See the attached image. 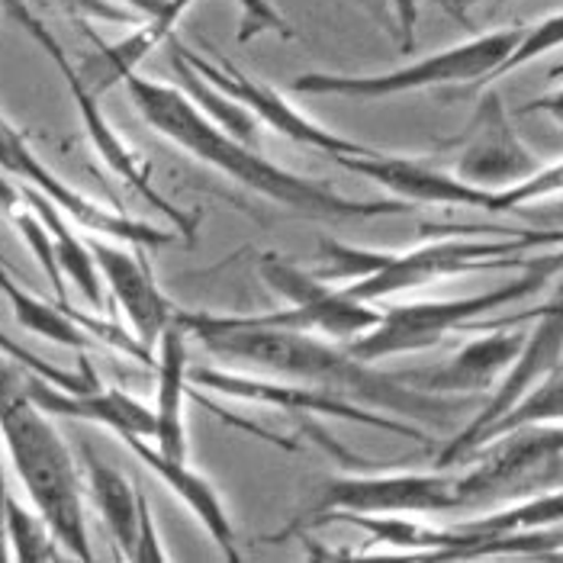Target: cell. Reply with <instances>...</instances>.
Instances as JSON below:
<instances>
[{"mask_svg":"<svg viewBox=\"0 0 563 563\" xmlns=\"http://www.w3.org/2000/svg\"><path fill=\"white\" fill-rule=\"evenodd\" d=\"M177 322L194 335L213 357L225 364H242L255 374L274 380H294L306 387L335 393L361 406L393 412L399 419L444 422L464 409V402L441 399L429 390L402 384L399 374L377 371L374 361H364L345 347L325 345L312 332H290L255 325L245 316H213V312H180Z\"/></svg>","mask_w":563,"mask_h":563,"instance_id":"6da1fadb","label":"cell"},{"mask_svg":"<svg viewBox=\"0 0 563 563\" xmlns=\"http://www.w3.org/2000/svg\"><path fill=\"white\" fill-rule=\"evenodd\" d=\"M123 87L152 130L162 132L177 148L190 152L197 162L258 190L261 197H267L287 210L325 219H377L409 213V207H412L406 200H351V197L329 190L319 180H306L300 174L267 162L258 148L239 142L235 135L217 126L180 87L142 78L139 71L130 75Z\"/></svg>","mask_w":563,"mask_h":563,"instance_id":"7a4b0ae2","label":"cell"},{"mask_svg":"<svg viewBox=\"0 0 563 563\" xmlns=\"http://www.w3.org/2000/svg\"><path fill=\"white\" fill-rule=\"evenodd\" d=\"M0 438L30 503L48 521L65 554H71L75 561H93L75 457L62 441V434L48 422V412L33 402L23 371L13 367V361L3 357V351H0Z\"/></svg>","mask_w":563,"mask_h":563,"instance_id":"3957f363","label":"cell"},{"mask_svg":"<svg viewBox=\"0 0 563 563\" xmlns=\"http://www.w3.org/2000/svg\"><path fill=\"white\" fill-rule=\"evenodd\" d=\"M519 242L509 245H483V242H434L412 252H371L345 242H322L319 252L325 258L322 280H351L342 287L347 297L377 303L409 287H422L434 277L471 271L483 258H496L506 252H516Z\"/></svg>","mask_w":563,"mask_h":563,"instance_id":"277c9868","label":"cell"},{"mask_svg":"<svg viewBox=\"0 0 563 563\" xmlns=\"http://www.w3.org/2000/svg\"><path fill=\"white\" fill-rule=\"evenodd\" d=\"M519 40V30L489 33V36H477L471 43L434 52V55L416 62V65L384 71V75H325V71H312V75L294 78L290 90L303 93V97H393V93L422 90V87L493 78V71L512 55Z\"/></svg>","mask_w":563,"mask_h":563,"instance_id":"5b68a950","label":"cell"},{"mask_svg":"<svg viewBox=\"0 0 563 563\" xmlns=\"http://www.w3.org/2000/svg\"><path fill=\"white\" fill-rule=\"evenodd\" d=\"M261 277L290 300V309L284 312H267V316H245L255 325L271 329H290V332H322L329 339L351 342L364 332H371L380 322V309H374L364 300L347 297L339 287H325L319 274H306L294 261L280 255H261Z\"/></svg>","mask_w":563,"mask_h":563,"instance_id":"8992f818","label":"cell"},{"mask_svg":"<svg viewBox=\"0 0 563 563\" xmlns=\"http://www.w3.org/2000/svg\"><path fill=\"white\" fill-rule=\"evenodd\" d=\"M461 479L441 474H380V477L329 479L316 503V521L332 516H432L464 506Z\"/></svg>","mask_w":563,"mask_h":563,"instance_id":"52a82bcc","label":"cell"},{"mask_svg":"<svg viewBox=\"0 0 563 563\" xmlns=\"http://www.w3.org/2000/svg\"><path fill=\"white\" fill-rule=\"evenodd\" d=\"M534 284H538V277L519 280L512 287H503V290H493V294H483V297H467V300H429V303L390 306V309H384L380 322L371 332L347 342V351L364 357V361H384V357L432 347L451 329L467 322L471 316L493 312L496 306L525 297L528 290H534Z\"/></svg>","mask_w":563,"mask_h":563,"instance_id":"ba28073f","label":"cell"},{"mask_svg":"<svg viewBox=\"0 0 563 563\" xmlns=\"http://www.w3.org/2000/svg\"><path fill=\"white\" fill-rule=\"evenodd\" d=\"M0 172L13 174L20 184H30L36 190H43L45 197H52L65 210V217L75 219L78 225H85L87 232H93V235H107L113 242H130V245H139V249L174 242L172 232L123 217L117 210H107L103 203L90 200L81 190H75L71 184H65L58 174L48 172L43 162L33 155L26 139L13 130L3 117H0Z\"/></svg>","mask_w":563,"mask_h":563,"instance_id":"9c48e42d","label":"cell"},{"mask_svg":"<svg viewBox=\"0 0 563 563\" xmlns=\"http://www.w3.org/2000/svg\"><path fill=\"white\" fill-rule=\"evenodd\" d=\"M174 45H177L180 55L194 65L197 75H203V78L213 87H219L222 93H229L232 100H239L242 107H249L264 126H271L274 132L287 135L290 142L306 145V148H316V152H322V155H329V158H335V155H374V152H377V148H371V145H364V142H354V139H345V135H339V132H329L325 126L312 123V120L303 117L297 107H290L287 97H280L274 87L261 85L255 78H249L245 71L232 68L229 62L213 65V62L200 58L197 52H190L184 43L174 40Z\"/></svg>","mask_w":563,"mask_h":563,"instance_id":"30bf717a","label":"cell"},{"mask_svg":"<svg viewBox=\"0 0 563 563\" xmlns=\"http://www.w3.org/2000/svg\"><path fill=\"white\" fill-rule=\"evenodd\" d=\"M190 384L210 387V390L232 396V399H245V402H264V406H277V409H290V412H312V416H335V419H347L357 426H371L380 432L406 434V438H422L416 426H406L399 419H384L374 416L367 406L335 396L319 387H306V384H294V380H261V377H245V374H229V371H213V367H197L190 371Z\"/></svg>","mask_w":563,"mask_h":563,"instance_id":"8fae6325","label":"cell"},{"mask_svg":"<svg viewBox=\"0 0 563 563\" xmlns=\"http://www.w3.org/2000/svg\"><path fill=\"white\" fill-rule=\"evenodd\" d=\"M87 245L97 258L103 284L126 312L132 335L145 347L158 345L162 332L177 319V306L158 290L148 264L139 255V245H113V239H97L93 232L87 235Z\"/></svg>","mask_w":563,"mask_h":563,"instance_id":"7c38bea8","label":"cell"},{"mask_svg":"<svg viewBox=\"0 0 563 563\" xmlns=\"http://www.w3.org/2000/svg\"><path fill=\"white\" fill-rule=\"evenodd\" d=\"M332 162L380 184L396 200H406V203H448V207H486L489 210V200H493V194L483 187H474L461 177L432 172L422 162L387 155V152L335 155Z\"/></svg>","mask_w":563,"mask_h":563,"instance_id":"4fadbf2b","label":"cell"},{"mask_svg":"<svg viewBox=\"0 0 563 563\" xmlns=\"http://www.w3.org/2000/svg\"><path fill=\"white\" fill-rule=\"evenodd\" d=\"M26 390L33 396V402L48 412V416H62V419H81L103 426L120 438H152L155 434V409H148L145 402H139L120 387H93V390H65L52 380H45L40 374H26Z\"/></svg>","mask_w":563,"mask_h":563,"instance_id":"5bb4252c","label":"cell"},{"mask_svg":"<svg viewBox=\"0 0 563 563\" xmlns=\"http://www.w3.org/2000/svg\"><path fill=\"white\" fill-rule=\"evenodd\" d=\"M531 172H534V162L509 130L499 97L486 93L479 103L474 130H471V142L457 162V177L486 190V187H506L516 180L521 184Z\"/></svg>","mask_w":563,"mask_h":563,"instance_id":"9a60e30c","label":"cell"},{"mask_svg":"<svg viewBox=\"0 0 563 563\" xmlns=\"http://www.w3.org/2000/svg\"><path fill=\"white\" fill-rule=\"evenodd\" d=\"M563 347V290L561 297L554 300V306L548 309V316H544V322L538 325V332L531 335V342L525 345L521 351L519 364H516V371H512V377L503 384V390L493 396V402L486 406V412L474 419V426L467 429V432L461 434L457 441H451L448 444V451L441 454V464H451V461H457V457H464L467 451H474L479 441H483V434L489 426H496L516 402H519V396L541 374H548L554 364H558V354H561Z\"/></svg>","mask_w":563,"mask_h":563,"instance_id":"2e32d148","label":"cell"},{"mask_svg":"<svg viewBox=\"0 0 563 563\" xmlns=\"http://www.w3.org/2000/svg\"><path fill=\"white\" fill-rule=\"evenodd\" d=\"M62 78H65V85H68V90H71V97H75V107H78V113H81V123H85V130H87V135H90V142H93V148H97V152H100V158L107 162V168L117 174V177H123L132 190H135L142 200H148V203H152V207H155L162 217L172 219L177 232H184V235H194V219L187 217V213H180L172 200H165V197H162V194L152 187L145 165L139 162V155L132 152L130 145L120 139V132L107 123V117H103V110H100L97 97H93V93H90L85 85H81V78H78V68L71 65V68H68Z\"/></svg>","mask_w":563,"mask_h":563,"instance_id":"e0dca14e","label":"cell"},{"mask_svg":"<svg viewBox=\"0 0 563 563\" xmlns=\"http://www.w3.org/2000/svg\"><path fill=\"white\" fill-rule=\"evenodd\" d=\"M123 441H126V448H130L132 454H135L152 474L162 477V483L172 489L177 499L187 503V509H190V512L200 519V525L210 531V538L217 541L219 551L225 554V561H239L235 528H232V519L225 516V506H222L219 493L213 489V483L203 477V474H197L187 461H172V457L158 454V448L148 444V441L139 438V434H130V438H123Z\"/></svg>","mask_w":563,"mask_h":563,"instance_id":"ac0fdd59","label":"cell"},{"mask_svg":"<svg viewBox=\"0 0 563 563\" xmlns=\"http://www.w3.org/2000/svg\"><path fill=\"white\" fill-rule=\"evenodd\" d=\"M190 3H194V0H172L162 13L142 16L139 26L132 30L126 40H120V43L113 45H100L97 55H90L87 62L75 65L81 85H85L93 97L107 93L110 87L123 85L130 75H135V68L145 62V55H152L155 45L172 40L174 23L187 13Z\"/></svg>","mask_w":563,"mask_h":563,"instance_id":"d6986e66","label":"cell"},{"mask_svg":"<svg viewBox=\"0 0 563 563\" xmlns=\"http://www.w3.org/2000/svg\"><path fill=\"white\" fill-rule=\"evenodd\" d=\"M187 332L174 319L158 339V402H155V448L172 461H187V426H184V402H187Z\"/></svg>","mask_w":563,"mask_h":563,"instance_id":"ffe728a7","label":"cell"},{"mask_svg":"<svg viewBox=\"0 0 563 563\" xmlns=\"http://www.w3.org/2000/svg\"><path fill=\"white\" fill-rule=\"evenodd\" d=\"M20 194H23V200L43 217L45 225H48L52 245H55V258H58L62 274L81 290V297H85L87 303L93 306V309H103V303H107V300H103V277H100L97 258H93V252H90V245H87V235L85 239L75 235L71 222L65 217V210H62L52 197H45L43 190H36V187H30V184H20Z\"/></svg>","mask_w":563,"mask_h":563,"instance_id":"44dd1931","label":"cell"},{"mask_svg":"<svg viewBox=\"0 0 563 563\" xmlns=\"http://www.w3.org/2000/svg\"><path fill=\"white\" fill-rule=\"evenodd\" d=\"M521 351L519 335H493V339H479L471 347H464L448 367L441 371H422V374H409L402 380L419 384V390H479L486 387L506 364H512V357Z\"/></svg>","mask_w":563,"mask_h":563,"instance_id":"7402d4cb","label":"cell"},{"mask_svg":"<svg viewBox=\"0 0 563 563\" xmlns=\"http://www.w3.org/2000/svg\"><path fill=\"white\" fill-rule=\"evenodd\" d=\"M85 471L90 496L100 509V516L107 521L120 554L132 561L135 551V538H139V489H132V483L117 467L103 464L90 448H85Z\"/></svg>","mask_w":563,"mask_h":563,"instance_id":"603a6c76","label":"cell"},{"mask_svg":"<svg viewBox=\"0 0 563 563\" xmlns=\"http://www.w3.org/2000/svg\"><path fill=\"white\" fill-rule=\"evenodd\" d=\"M0 294L7 297V303L13 309L16 322H20L26 332L40 335V339H48V342H55V345L75 347V351L90 347V339H93V335H90L85 325L71 316L68 306H52L45 303V300H40V297H33V294H26L20 284H13V280L7 277L3 267H0Z\"/></svg>","mask_w":563,"mask_h":563,"instance_id":"cb8c5ba5","label":"cell"},{"mask_svg":"<svg viewBox=\"0 0 563 563\" xmlns=\"http://www.w3.org/2000/svg\"><path fill=\"white\" fill-rule=\"evenodd\" d=\"M172 65H174V75H177V81H180V90L217 123L222 130L229 132V135H235L239 142H245V145H252L255 148V142H258V117L249 110V107H242L239 100H232L229 93H222L219 87H213L203 75H197L194 71V65L180 55V48L174 45L172 40Z\"/></svg>","mask_w":563,"mask_h":563,"instance_id":"d4e9b609","label":"cell"},{"mask_svg":"<svg viewBox=\"0 0 563 563\" xmlns=\"http://www.w3.org/2000/svg\"><path fill=\"white\" fill-rule=\"evenodd\" d=\"M3 531H7V544H10V558L23 563H43L58 561V538L48 528V521L40 516V509L33 506V512L26 506H20V499L10 493L7 496V509H3Z\"/></svg>","mask_w":563,"mask_h":563,"instance_id":"484cf974","label":"cell"},{"mask_svg":"<svg viewBox=\"0 0 563 563\" xmlns=\"http://www.w3.org/2000/svg\"><path fill=\"white\" fill-rule=\"evenodd\" d=\"M7 217L13 219V225L20 229V235H23V242L30 245V252L36 255V261L43 264L45 277L52 280V287H55V297H58V303L68 306V290H65V274H62V267H58V258H55V245H52V232H48V225L43 222V217L23 200L20 207H13Z\"/></svg>","mask_w":563,"mask_h":563,"instance_id":"4316f807","label":"cell"},{"mask_svg":"<svg viewBox=\"0 0 563 563\" xmlns=\"http://www.w3.org/2000/svg\"><path fill=\"white\" fill-rule=\"evenodd\" d=\"M544 419H563V377H551L541 390H534L525 402L512 406L496 426L486 429L483 441L493 438V434L521 429V426H528V422H544Z\"/></svg>","mask_w":563,"mask_h":563,"instance_id":"83f0119b","label":"cell"},{"mask_svg":"<svg viewBox=\"0 0 563 563\" xmlns=\"http://www.w3.org/2000/svg\"><path fill=\"white\" fill-rule=\"evenodd\" d=\"M563 521V493L558 496H544V499H534L528 506H519L506 516H496V519L477 521L471 525V531H483V534H506L512 528H538V525H554Z\"/></svg>","mask_w":563,"mask_h":563,"instance_id":"f1b7e54d","label":"cell"},{"mask_svg":"<svg viewBox=\"0 0 563 563\" xmlns=\"http://www.w3.org/2000/svg\"><path fill=\"white\" fill-rule=\"evenodd\" d=\"M563 45V13L558 16H548L544 23H538V26H531L528 33H521L519 45L512 48V55L493 71V78H499V75H506V71H512V68H519L525 62H531V58H538V55H544V52H551V48H558Z\"/></svg>","mask_w":563,"mask_h":563,"instance_id":"f546056e","label":"cell"},{"mask_svg":"<svg viewBox=\"0 0 563 563\" xmlns=\"http://www.w3.org/2000/svg\"><path fill=\"white\" fill-rule=\"evenodd\" d=\"M0 10L13 20V23H20L26 33H30V40L43 48L45 55L55 62V68L65 75L68 68H71V62H68V55H65V48H62V43L45 30V23L36 16V10L30 7V0H0Z\"/></svg>","mask_w":563,"mask_h":563,"instance_id":"4dcf8cb0","label":"cell"},{"mask_svg":"<svg viewBox=\"0 0 563 563\" xmlns=\"http://www.w3.org/2000/svg\"><path fill=\"white\" fill-rule=\"evenodd\" d=\"M239 3H242V33H239L242 43H249V40L258 36V33H277V36H284V40L294 36L290 23L274 10L267 0H239Z\"/></svg>","mask_w":563,"mask_h":563,"instance_id":"1f68e13d","label":"cell"},{"mask_svg":"<svg viewBox=\"0 0 563 563\" xmlns=\"http://www.w3.org/2000/svg\"><path fill=\"white\" fill-rule=\"evenodd\" d=\"M71 16H93L103 23H139L142 16L120 0H55Z\"/></svg>","mask_w":563,"mask_h":563,"instance_id":"d6a6232c","label":"cell"},{"mask_svg":"<svg viewBox=\"0 0 563 563\" xmlns=\"http://www.w3.org/2000/svg\"><path fill=\"white\" fill-rule=\"evenodd\" d=\"M168 558L162 541H158V531H155V519H152V506L148 499L139 493V538H135V551H132V561L135 563H162Z\"/></svg>","mask_w":563,"mask_h":563,"instance_id":"836d02e7","label":"cell"},{"mask_svg":"<svg viewBox=\"0 0 563 563\" xmlns=\"http://www.w3.org/2000/svg\"><path fill=\"white\" fill-rule=\"evenodd\" d=\"M393 10H396V20H399V40L402 48H409L416 40V23H419V3L416 0H390Z\"/></svg>","mask_w":563,"mask_h":563,"instance_id":"e575fe53","label":"cell"},{"mask_svg":"<svg viewBox=\"0 0 563 563\" xmlns=\"http://www.w3.org/2000/svg\"><path fill=\"white\" fill-rule=\"evenodd\" d=\"M3 444V438H0ZM7 474H3V451H0V561H10V544H7V531H3V509H7Z\"/></svg>","mask_w":563,"mask_h":563,"instance_id":"d590c367","label":"cell"},{"mask_svg":"<svg viewBox=\"0 0 563 563\" xmlns=\"http://www.w3.org/2000/svg\"><path fill=\"white\" fill-rule=\"evenodd\" d=\"M528 110H548L551 117H558L563 123V90H558V93H548V97H541V100H534Z\"/></svg>","mask_w":563,"mask_h":563,"instance_id":"8d00e7d4","label":"cell"},{"mask_svg":"<svg viewBox=\"0 0 563 563\" xmlns=\"http://www.w3.org/2000/svg\"><path fill=\"white\" fill-rule=\"evenodd\" d=\"M441 3H474V0H441Z\"/></svg>","mask_w":563,"mask_h":563,"instance_id":"74e56055","label":"cell"},{"mask_svg":"<svg viewBox=\"0 0 563 563\" xmlns=\"http://www.w3.org/2000/svg\"><path fill=\"white\" fill-rule=\"evenodd\" d=\"M0 13H3V10H0Z\"/></svg>","mask_w":563,"mask_h":563,"instance_id":"f35d334b","label":"cell"}]
</instances>
